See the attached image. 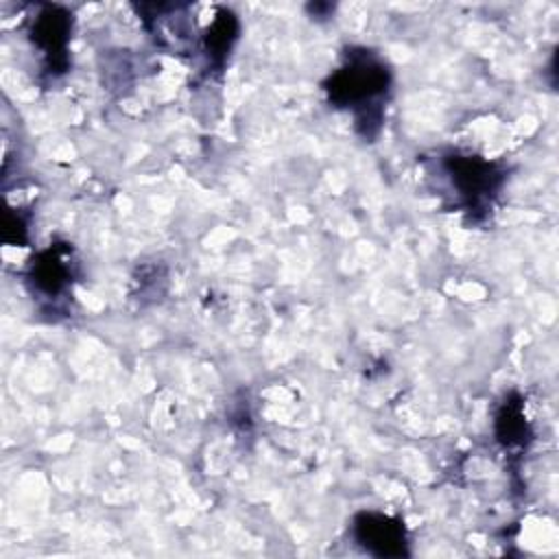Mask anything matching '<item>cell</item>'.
Masks as SVG:
<instances>
[{
    "label": "cell",
    "instance_id": "cell-3",
    "mask_svg": "<svg viewBox=\"0 0 559 559\" xmlns=\"http://www.w3.org/2000/svg\"><path fill=\"white\" fill-rule=\"evenodd\" d=\"M72 31V15L61 7H44L31 26L33 44L44 52L48 68L52 72H61L68 63L66 48Z\"/></svg>",
    "mask_w": 559,
    "mask_h": 559
},
{
    "label": "cell",
    "instance_id": "cell-2",
    "mask_svg": "<svg viewBox=\"0 0 559 559\" xmlns=\"http://www.w3.org/2000/svg\"><path fill=\"white\" fill-rule=\"evenodd\" d=\"M439 170L445 175L448 186L454 190V205L472 214L491 205L504 179L491 162L461 153H450L441 157Z\"/></svg>",
    "mask_w": 559,
    "mask_h": 559
},
{
    "label": "cell",
    "instance_id": "cell-1",
    "mask_svg": "<svg viewBox=\"0 0 559 559\" xmlns=\"http://www.w3.org/2000/svg\"><path fill=\"white\" fill-rule=\"evenodd\" d=\"M391 87L386 63L367 48H352L345 63L334 70L325 83L330 103L352 109L362 135L371 138L380 131L382 107Z\"/></svg>",
    "mask_w": 559,
    "mask_h": 559
},
{
    "label": "cell",
    "instance_id": "cell-4",
    "mask_svg": "<svg viewBox=\"0 0 559 559\" xmlns=\"http://www.w3.org/2000/svg\"><path fill=\"white\" fill-rule=\"evenodd\" d=\"M356 542L371 555H404V526L382 513H360L354 520Z\"/></svg>",
    "mask_w": 559,
    "mask_h": 559
},
{
    "label": "cell",
    "instance_id": "cell-5",
    "mask_svg": "<svg viewBox=\"0 0 559 559\" xmlns=\"http://www.w3.org/2000/svg\"><path fill=\"white\" fill-rule=\"evenodd\" d=\"M72 277V262L70 249H59L57 245L41 251L37 260H33L28 280L33 282V290L46 295L48 299H57L70 286Z\"/></svg>",
    "mask_w": 559,
    "mask_h": 559
}]
</instances>
